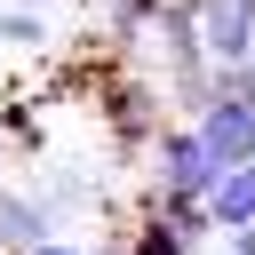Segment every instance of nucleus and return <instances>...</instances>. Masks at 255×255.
I'll return each mask as SVG.
<instances>
[{
  "label": "nucleus",
  "mask_w": 255,
  "mask_h": 255,
  "mask_svg": "<svg viewBox=\"0 0 255 255\" xmlns=\"http://www.w3.org/2000/svg\"><path fill=\"white\" fill-rule=\"evenodd\" d=\"M151 183H167V191H199V199L223 183V159L207 151L199 120H191V128H159V143H151Z\"/></svg>",
  "instance_id": "1"
},
{
  "label": "nucleus",
  "mask_w": 255,
  "mask_h": 255,
  "mask_svg": "<svg viewBox=\"0 0 255 255\" xmlns=\"http://www.w3.org/2000/svg\"><path fill=\"white\" fill-rule=\"evenodd\" d=\"M191 8H199V40L215 64L255 56V0H191Z\"/></svg>",
  "instance_id": "2"
},
{
  "label": "nucleus",
  "mask_w": 255,
  "mask_h": 255,
  "mask_svg": "<svg viewBox=\"0 0 255 255\" xmlns=\"http://www.w3.org/2000/svg\"><path fill=\"white\" fill-rule=\"evenodd\" d=\"M199 135H207V151H215L223 167L255 159V104H239V96H215V104L199 112Z\"/></svg>",
  "instance_id": "3"
},
{
  "label": "nucleus",
  "mask_w": 255,
  "mask_h": 255,
  "mask_svg": "<svg viewBox=\"0 0 255 255\" xmlns=\"http://www.w3.org/2000/svg\"><path fill=\"white\" fill-rule=\"evenodd\" d=\"M40 239H56V215L40 207V191L0 183V255H24V247H40Z\"/></svg>",
  "instance_id": "4"
},
{
  "label": "nucleus",
  "mask_w": 255,
  "mask_h": 255,
  "mask_svg": "<svg viewBox=\"0 0 255 255\" xmlns=\"http://www.w3.org/2000/svg\"><path fill=\"white\" fill-rule=\"evenodd\" d=\"M88 199H96V183H88V167H48V175H40V207L56 215V231H64V223H72V215H80Z\"/></svg>",
  "instance_id": "5"
},
{
  "label": "nucleus",
  "mask_w": 255,
  "mask_h": 255,
  "mask_svg": "<svg viewBox=\"0 0 255 255\" xmlns=\"http://www.w3.org/2000/svg\"><path fill=\"white\" fill-rule=\"evenodd\" d=\"M207 207H215V223H223V231H231V223H255V159L223 167V183L207 191Z\"/></svg>",
  "instance_id": "6"
},
{
  "label": "nucleus",
  "mask_w": 255,
  "mask_h": 255,
  "mask_svg": "<svg viewBox=\"0 0 255 255\" xmlns=\"http://www.w3.org/2000/svg\"><path fill=\"white\" fill-rule=\"evenodd\" d=\"M48 40H56L48 8H24V0H0V48H24V56H40Z\"/></svg>",
  "instance_id": "7"
},
{
  "label": "nucleus",
  "mask_w": 255,
  "mask_h": 255,
  "mask_svg": "<svg viewBox=\"0 0 255 255\" xmlns=\"http://www.w3.org/2000/svg\"><path fill=\"white\" fill-rule=\"evenodd\" d=\"M128 247H135V255H199V247H191V239H183V231H175V223H159V215H151V207H143V231H135V239H128Z\"/></svg>",
  "instance_id": "8"
},
{
  "label": "nucleus",
  "mask_w": 255,
  "mask_h": 255,
  "mask_svg": "<svg viewBox=\"0 0 255 255\" xmlns=\"http://www.w3.org/2000/svg\"><path fill=\"white\" fill-rule=\"evenodd\" d=\"M215 88H223V96H239V104H255V56H239V64H215Z\"/></svg>",
  "instance_id": "9"
},
{
  "label": "nucleus",
  "mask_w": 255,
  "mask_h": 255,
  "mask_svg": "<svg viewBox=\"0 0 255 255\" xmlns=\"http://www.w3.org/2000/svg\"><path fill=\"white\" fill-rule=\"evenodd\" d=\"M223 239H231V255H255V223H231Z\"/></svg>",
  "instance_id": "10"
},
{
  "label": "nucleus",
  "mask_w": 255,
  "mask_h": 255,
  "mask_svg": "<svg viewBox=\"0 0 255 255\" xmlns=\"http://www.w3.org/2000/svg\"><path fill=\"white\" fill-rule=\"evenodd\" d=\"M24 255H88V247H72V239L56 231V239H40V247H24Z\"/></svg>",
  "instance_id": "11"
},
{
  "label": "nucleus",
  "mask_w": 255,
  "mask_h": 255,
  "mask_svg": "<svg viewBox=\"0 0 255 255\" xmlns=\"http://www.w3.org/2000/svg\"><path fill=\"white\" fill-rule=\"evenodd\" d=\"M24 8H48V16H72V0H24Z\"/></svg>",
  "instance_id": "12"
},
{
  "label": "nucleus",
  "mask_w": 255,
  "mask_h": 255,
  "mask_svg": "<svg viewBox=\"0 0 255 255\" xmlns=\"http://www.w3.org/2000/svg\"><path fill=\"white\" fill-rule=\"evenodd\" d=\"M88 255H135V247H88Z\"/></svg>",
  "instance_id": "13"
},
{
  "label": "nucleus",
  "mask_w": 255,
  "mask_h": 255,
  "mask_svg": "<svg viewBox=\"0 0 255 255\" xmlns=\"http://www.w3.org/2000/svg\"><path fill=\"white\" fill-rule=\"evenodd\" d=\"M0 167H8V135H0Z\"/></svg>",
  "instance_id": "14"
}]
</instances>
